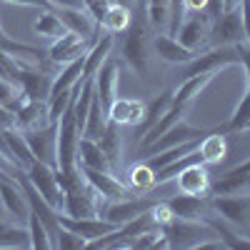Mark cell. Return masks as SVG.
<instances>
[{
  "label": "cell",
  "instance_id": "27",
  "mask_svg": "<svg viewBox=\"0 0 250 250\" xmlns=\"http://www.w3.org/2000/svg\"><path fill=\"white\" fill-rule=\"evenodd\" d=\"M198 153H200V160L205 165H220L228 155V140L223 133H208L205 138H200L198 143Z\"/></svg>",
  "mask_w": 250,
  "mask_h": 250
},
{
  "label": "cell",
  "instance_id": "15",
  "mask_svg": "<svg viewBox=\"0 0 250 250\" xmlns=\"http://www.w3.org/2000/svg\"><path fill=\"white\" fill-rule=\"evenodd\" d=\"M175 188L183 195H198V198H210L213 178L205 163H193L175 178Z\"/></svg>",
  "mask_w": 250,
  "mask_h": 250
},
{
  "label": "cell",
  "instance_id": "10",
  "mask_svg": "<svg viewBox=\"0 0 250 250\" xmlns=\"http://www.w3.org/2000/svg\"><path fill=\"white\" fill-rule=\"evenodd\" d=\"M23 135L30 145V153L35 155V160L58 170V123H48L43 128L23 130Z\"/></svg>",
  "mask_w": 250,
  "mask_h": 250
},
{
  "label": "cell",
  "instance_id": "5",
  "mask_svg": "<svg viewBox=\"0 0 250 250\" xmlns=\"http://www.w3.org/2000/svg\"><path fill=\"white\" fill-rule=\"evenodd\" d=\"M208 133H210V130L198 128V125L188 123V120H180V123H175V125H173V128L165 130L158 140H153L150 145H145V148H138V155H140V160H145V158L158 155V153L168 150V148L183 145V143H188V140H200V138H205Z\"/></svg>",
  "mask_w": 250,
  "mask_h": 250
},
{
  "label": "cell",
  "instance_id": "38",
  "mask_svg": "<svg viewBox=\"0 0 250 250\" xmlns=\"http://www.w3.org/2000/svg\"><path fill=\"white\" fill-rule=\"evenodd\" d=\"M83 60H85V55L62 65V70L53 78V90H50V95H53V93H60V90H68V88L75 85L78 80H83Z\"/></svg>",
  "mask_w": 250,
  "mask_h": 250
},
{
  "label": "cell",
  "instance_id": "13",
  "mask_svg": "<svg viewBox=\"0 0 250 250\" xmlns=\"http://www.w3.org/2000/svg\"><path fill=\"white\" fill-rule=\"evenodd\" d=\"M243 40L245 35H243L240 8L223 10L210 23V45H238Z\"/></svg>",
  "mask_w": 250,
  "mask_h": 250
},
{
  "label": "cell",
  "instance_id": "16",
  "mask_svg": "<svg viewBox=\"0 0 250 250\" xmlns=\"http://www.w3.org/2000/svg\"><path fill=\"white\" fill-rule=\"evenodd\" d=\"M118 73H120V62H118L115 55H110V58L100 65V70L95 73V78H93L95 95L100 98L105 113H108L110 103L118 98V90H120V75H118Z\"/></svg>",
  "mask_w": 250,
  "mask_h": 250
},
{
  "label": "cell",
  "instance_id": "19",
  "mask_svg": "<svg viewBox=\"0 0 250 250\" xmlns=\"http://www.w3.org/2000/svg\"><path fill=\"white\" fill-rule=\"evenodd\" d=\"M55 13H58V18L62 20V25H65L68 30H73V33H78L83 38L93 40V43L100 38V30L103 28L90 18V13L85 8H58Z\"/></svg>",
  "mask_w": 250,
  "mask_h": 250
},
{
  "label": "cell",
  "instance_id": "22",
  "mask_svg": "<svg viewBox=\"0 0 250 250\" xmlns=\"http://www.w3.org/2000/svg\"><path fill=\"white\" fill-rule=\"evenodd\" d=\"M113 48H115V35L113 33H105V35H100L95 40V43L90 45V50L85 53V60H83V80L95 78L100 65L113 55Z\"/></svg>",
  "mask_w": 250,
  "mask_h": 250
},
{
  "label": "cell",
  "instance_id": "21",
  "mask_svg": "<svg viewBox=\"0 0 250 250\" xmlns=\"http://www.w3.org/2000/svg\"><path fill=\"white\" fill-rule=\"evenodd\" d=\"M170 205V210L175 213V218L183 220H205V215L210 213V200L208 198H198V195H173V198H165Z\"/></svg>",
  "mask_w": 250,
  "mask_h": 250
},
{
  "label": "cell",
  "instance_id": "47",
  "mask_svg": "<svg viewBox=\"0 0 250 250\" xmlns=\"http://www.w3.org/2000/svg\"><path fill=\"white\" fill-rule=\"evenodd\" d=\"M53 8H83V0H50Z\"/></svg>",
  "mask_w": 250,
  "mask_h": 250
},
{
  "label": "cell",
  "instance_id": "32",
  "mask_svg": "<svg viewBox=\"0 0 250 250\" xmlns=\"http://www.w3.org/2000/svg\"><path fill=\"white\" fill-rule=\"evenodd\" d=\"M5 140H8V148H10V155L15 160V165L20 170H25L30 168V165L35 163V155L30 153V145L23 135V130H18V128H10L5 130Z\"/></svg>",
  "mask_w": 250,
  "mask_h": 250
},
{
  "label": "cell",
  "instance_id": "7",
  "mask_svg": "<svg viewBox=\"0 0 250 250\" xmlns=\"http://www.w3.org/2000/svg\"><path fill=\"white\" fill-rule=\"evenodd\" d=\"M25 178L28 183L35 188V190L40 193V198H43L53 210H62V198H65V193L60 190L58 185V178H55V168H50V165L35 160L30 168H25Z\"/></svg>",
  "mask_w": 250,
  "mask_h": 250
},
{
  "label": "cell",
  "instance_id": "24",
  "mask_svg": "<svg viewBox=\"0 0 250 250\" xmlns=\"http://www.w3.org/2000/svg\"><path fill=\"white\" fill-rule=\"evenodd\" d=\"M48 103L43 100H28L23 108L15 113V128L18 130H33V128H43L48 125Z\"/></svg>",
  "mask_w": 250,
  "mask_h": 250
},
{
  "label": "cell",
  "instance_id": "42",
  "mask_svg": "<svg viewBox=\"0 0 250 250\" xmlns=\"http://www.w3.org/2000/svg\"><path fill=\"white\" fill-rule=\"evenodd\" d=\"M108 5H110V0H83V8L90 13V18L95 20L98 25L103 23V18H105Z\"/></svg>",
  "mask_w": 250,
  "mask_h": 250
},
{
  "label": "cell",
  "instance_id": "14",
  "mask_svg": "<svg viewBox=\"0 0 250 250\" xmlns=\"http://www.w3.org/2000/svg\"><path fill=\"white\" fill-rule=\"evenodd\" d=\"M90 45H93V40L68 30L65 35L53 40V45L48 48V60L53 62V65H65V62H73V60L83 58L90 50Z\"/></svg>",
  "mask_w": 250,
  "mask_h": 250
},
{
  "label": "cell",
  "instance_id": "20",
  "mask_svg": "<svg viewBox=\"0 0 250 250\" xmlns=\"http://www.w3.org/2000/svg\"><path fill=\"white\" fill-rule=\"evenodd\" d=\"M145 115V103L138 100V98H115L110 103V108H108V120L115 123V125H128V128H135V125H140Z\"/></svg>",
  "mask_w": 250,
  "mask_h": 250
},
{
  "label": "cell",
  "instance_id": "11",
  "mask_svg": "<svg viewBox=\"0 0 250 250\" xmlns=\"http://www.w3.org/2000/svg\"><path fill=\"white\" fill-rule=\"evenodd\" d=\"M83 178L90 183L93 190L105 200V203H113V200H125V198H133V190L128 185H123L113 170H93V168H83L78 165Z\"/></svg>",
  "mask_w": 250,
  "mask_h": 250
},
{
  "label": "cell",
  "instance_id": "9",
  "mask_svg": "<svg viewBox=\"0 0 250 250\" xmlns=\"http://www.w3.org/2000/svg\"><path fill=\"white\" fill-rule=\"evenodd\" d=\"M20 60V75H18V85L30 100H48L50 98V90H53V73H48L43 65H33V62Z\"/></svg>",
  "mask_w": 250,
  "mask_h": 250
},
{
  "label": "cell",
  "instance_id": "34",
  "mask_svg": "<svg viewBox=\"0 0 250 250\" xmlns=\"http://www.w3.org/2000/svg\"><path fill=\"white\" fill-rule=\"evenodd\" d=\"M133 23V10L130 8H123L118 3H110L108 10H105V18H103V23L100 28L105 30V33H113V35H120L130 28Z\"/></svg>",
  "mask_w": 250,
  "mask_h": 250
},
{
  "label": "cell",
  "instance_id": "17",
  "mask_svg": "<svg viewBox=\"0 0 250 250\" xmlns=\"http://www.w3.org/2000/svg\"><path fill=\"white\" fill-rule=\"evenodd\" d=\"M58 218H60V225L62 228H68L70 233L85 238L88 243L90 240H98L103 235H108L110 230H115V228H120V225H115V223H110L105 218H100V215H95V218H70V215H62L60 213Z\"/></svg>",
  "mask_w": 250,
  "mask_h": 250
},
{
  "label": "cell",
  "instance_id": "51",
  "mask_svg": "<svg viewBox=\"0 0 250 250\" xmlns=\"http://www.w3.org/2000/svg\"><path fill=\"white\" fill-rule=\"evenodd\" d=\"M0 35H5V30H3V25H0Z\"/></svg>",
  "mask_w": 250,
  "mask_h": 250
},
{
  "label": "cell",
  "instance_id": "1",
  "mask_svg": "<svg viewBox=\"0 0 250 250\" xmlns=\"http://www.w3.org/2000/svg\"><path fill=\"white\" fill-rule=\"evenodd\" d=\"M230 65H240V55H238V45H210L200 53L193 55V60H188L185 65H180V75L193 78L200 73H220Z\"/></svg>",
  "mask_w": 250,
  "mask_h": 250
},
{
  "label": "cell",
  "instance_id": "49",
  "mask_svg": "<svg viewBox=\"0 0 250 250\" xmlns=\"http://www.w3.org/2000/svg\"><path fill=\"white\" fill-rule=\"evenodd\" d=\"M243 0H223V10H233V8H240Z\"/></svg>",
  "mask_w": 250,
  "mask_h": 250
},
{
  "label": "cell",
  "instance_id": "26",
  "mask_svg": "<svg viewBox=\"0 0 250 250\" xmlns=\"http://www.w3.org/2000/svg\"><path fill=\"white\" fill-rule=\"evenodd\" d=\"M143 10L148 25L155 33H168L173 20V0H143Z\"/></svg>",
  "mask_w": 250,
  "mask_h": 250
},
{
  "label": "cell",
  "instance_id": "31",
  "mask_svg": "<svg viewBox=\"0 0 250 250\" xmlns=\"http://www.w3.org/2000/svg\"><path fill=\"white\" fill-rule=\"evenodd\" d=\"M108 113L103 108V103L98 95H93V103H90V110H88V118H85V125H83V135L80 138H88V140H100L103 133L108 128Z\"/></svg>",
  "mask_w": 250,
  "mask_h": 250
},
{
  "label": "cell",
  "instance_id": "6",
  "mask_svg": "<svg viewBox=\"0 0 250 250\" xmlns=\"http://www.w3.org/2000/svg\"><path fill=\"white\" fill-rule=\"evenodd\" d=\"M210 213L223 218L225 223H230L240 230L250 228V193L240 195H210Z\"/></svg>",
  "mask_w": 250,
  "mask_h": 250
},
{
  "label": "cell",
  "instance_id": "43",
  "mask_svg": "<svg viewBox=\"0 0 250 250\" xmlns=\"http://www.w3.org/2000/svg\"><path fill=\"white\" fill-rule=\"evenodd\" d=\"M20 93H23V90H20V85H15V83L0 78V105H3V108H8Z\"/></svg>",
  "mask_w": 250,
  "mask_h": 250
},
{
  "label": "cell",
  "instance_id": "50",
  "mask_svg": "<svg viewBox=\"0 0 250 250\" xmlns=\"http://www.w3.org/2000/svg\"><path fill=\"white\" fill-rule=\"evenodd\" d=\"M8 225H10V223H5V220H0V233H3V230H5Z\"/></svg>",
  "mask_w": 250,
  "mask_h": 250
},
{
  "label": "cell",
  "instance_id": "30",
  "mask_svg": "<svg viewBox=\"0 0 250 250\" xmlns=\"http://www.w3.org/2000/svg\"><path fill=\"white\" fill-rule=\"evenodd\" d=\"M78 165L93 168V170H110L108 155L100 150L98 140H88V138H80L78 143Z\"/></svg>",
  "mask_w": 250,
  "mask_h": 250
},
{
  "label": "cell",
  "instance_id": "37",
  "mask_svg": "<svg viewBox=\"0 0 250 250\" xmlns=\"http://www.w3.org/2000/svg\"><path fill=\"white\" fill-rule=\"evenodd\" d=\"M33 30H35L40 38H48V40H55V38H60V35L68 33V28L62 25V20L58 18L55 10H43V13H40L38 20L33 23Z\"/></svg>",
  "mask_w": 250,
  "mask_h": 250
},
{
  "label": "cell",
  "instance_id": "8",
  "mask_svg": "<svg viewBox=\"0 0 250 250\" xmlns=\"http://www.w3.org/2000/svg\"><path fill=\"white\" fill-rule=\"evenodd\" d=\"M210 23H213V20H210V15H208L205 10L190 13V15H185V20L180 23L175 38L188 50L200 53L205 48H210Z\"/></svg>",
  "mask_w": 250,
  "mask_h": 250
},
{
  "label": "cell",
  "instance_id": "44",
  "mask_svg": "<svg viewBox=\"0 0 250 250\" xmlns=\"http://www.w3.org/2000/svg\"><path fill=\"white\" fill-rule=\"evenodd\" d=\"M0 3H10V5H28L38 10H55L50 0H0Z\"/></svg>",
  "mask_w": 250,
  "mask_h": 250
},
{
  "label": "cell",
  "instance_id": "33",
  "mask_svg": "<svg viewBox=\"0 0 250 250\" xmlns=\"http://www.w3.org/2000/svg\"><path fill=\"white\" fill-rule=\"evenodd\" d=\"M128 188L133 193H150L155 188V170L145 160H138L128 168Z\"/></svg>",
  "mask_w": 250,
  "mask_h": 250
},
{
  "label": "cell",
  "instance_id": "23",
  "mask_svg": "<svg viewBox=\"0 0 250 250\" xmlns=\"http://www.w3.org/2000/svg\"><path fill=\"white\" fill-rule=\"evenodd\" d=\"M0 203H3V208L13 218H20V215L28 218L30 205H28L25 190H23V185H20L18 178H5L0 183Z\"/></svg>",
  "mask_w": 250,
  "mask_h": 250
},
{
  "label": "cell",
  "instance_id": "35",
  "mask_svg": "<svg viewBox=\"0 0 250 250\" xmlns=\"http://www.w3.org/2000/svg\"><path fill=\"white\" fill-rule=\"evenodd\" d=\"M120 125H115V123H108V128H105V133H103V138L98 140V145H100V150L108 155V163H110V170L115 173V168L120 165V155H123V140H120Z\"/></svg>",
  "mask_w": 250,
  "mask_h": 250
},
{
  "label": "cell",
  "instance_id": "2",
  "mask_svg": "<svg viewBox=\"0 0 250 250\" xmlns=\"http://www.w3.org/2000/svg\"><path fill=\"white\" fill-rule=\"evenodd\" d=\"M120 58L125 65H130L140 78L148 75V62H150V35L145 33V25L130 23V28L123 33L120 43Z\"/></svg>",
  "mask_w": 250,
  "mask_h": 250
},
{
  "label": "cell",
  "instance_id": "4",
  "mask_svg": "<svg viewBox=\"0 0 250 250\" xmlns=\"http://www.w3.org/2000/svg\"><path fill=\"white\" fill-rule=\"evenodd\" d=\"M80 130L75 123V100L58 120V170H73L78 165Z\"/></svg>",
  "mask_w": 250,
  "mask_h": 250
},
{
  "label": "cell",
  "instance_id": "28",
  "mask_svg": "<svg viewBox=\"0 0 250 250\" xmlns=\"http://www.w3.org/2000/svg\"><path fill=\"white\" fill-rule=\"evenodd\" d=\"M170 105H173V90H165L160 95H153L150 103H145V115H143V120L138 125V138H143L145 133H148Z\"/></svg>",
  "mask_w": 250,
  "mask_h": 250
},
{
  "label": "cell",
  "instance_id": "36",
  "mask_svg": "<svg viewBox=\"0 0 250 250\" xmlns=\"http://www.w3.org/2000/svg\"><path fill=\"white\" fill-rule=\"evenodd\" d=\"M245 130H250V95L248 93L240 98V103L235 105L230 120H228L223 128H218V133L228 135V133H245Z\"/></svg>",
  "mask_w": 250,
  "mask_h": 250
},
{
  "label": "cell",
  "instance_id": "12",
  "mask_svg": "<svg viewBox=\"0 0 250 250\" xmlns=\"http://www.w3.org/2000/svg\"><path fill=\"white\" fill-rule=\"evenodd\" d=\"M158 198H148V195H133V198H125V200H113V203H105L100 208V218H105L115 225H123L143 213H148L153 203Z\"/></svg>",
  "mask_w": 250,
  "mask_h": 250
},
{
  "label": "cell",
  "instance_id": "25",
  "mask_svg": "<svg viewBox=\"0 0 250 250\" xmlns=\"http://www.w3.org/2000/svg\"><path fill=\"white\" fill-rule=\"evenodd\" d=\"M215 75L218 73H200V75H193V78H185L173 90V103L175 105H193V100L215 80Z\"/></svg>",
  "mask_w": 250,
  "mask_h": 250
},
{
  "label": "cell",
  "instance_id": "45",
  "mask_svg": "<svg viewBox=\"0 0 250 250\" xmlns=\"http://www.w3.org/2000/svg\"><path fill=\"white\" fill-rule=\"evenodd\" d=\"M205 5H208V0H183V13L185 15L200 13V10H205Z\"/></svg>",
  "mask_w": 250,
  "mask_h": 250
},
{
  "label": "cell",
  "instance_id": "48",
  "mask_svg": "<svg viewBox=\"0 0 250 250\" xmlns=\"http://www.w3.org/2000/svg\"><path fill=\"white\" fill-rule=\"evenodd\" d=\"M110 3H118V5H123V8H130V10H133L140 0H110Z\"/></svg>",
  "mask_w": 250,
  "mask_h": 250
},
{
  "label": "cell",
  "instance_id": "29",
  "mask_svg": "<svg viewBox=\"0 0 250 250\" xmlns=\"http://www.w3.org/2000/svg\"><path fill=\"white\" fill-rule=\"evenodd\" d=\"M188 108H190V105H175V103H173V105H170L168 110H165V113L160 115V120H158V123L153 125V128H150L148 133H145V135L140 138V145H138V148H145V145H150L153 140H158V138H160L165 130H168V128H173L175 123L185 120Z\"/></svg>",
  "mask_w": 250,
  "mask_h": 250
},
{
  "label": "cell",
  "instance_id": "46",
  "mask_svg": "<svg viewBox=\"0 0 250 250\" xmlns=\"http://www.w3.org/2000/svg\"><path fill=\"white\" fill-rule=\"evenodd\" d=\"M0 128H3V130L15 128V113H10V110L3 108V105H0Z\"/></svg>",
  "mask_w": 250,
  "mask_h": 250
},
{
  "label": "cell",
  "instance_id": "18",
  "mask_svg": "<svg viewBox=\"0 0 250 250\" xmlns=\"http://www.w3.org/2000/svg\"><path fill=\"white\" fill-rule=\"evenodd\" d=\"M150 50L163 62H170V65H185V62L193 60V55H195L193 50H188L175 35H168V33H153Z\"/></svg>",
  "mask_w": 250,
  "mask_h": 250
},
{
  "label": "cell",
  "instance_id": "41",
  "mask_svg": "<svg viewBox=\"0 0 250 250\" xmlns=\"http://www.w3.org/2000/svg\"><path fill=\"white\" fill-rule=\"evenodd\" d=\"M55 248H60V250H83V248H88V240L75 235V233H70L68 228L60 225V233L55 238Z\"/></svg>",
  "mask_w": 250,
  "mask_h": 250
},
{
  "label": "cell",
  "instance_id": "39",
  "mask_svg": "<svg viewBox=\"0 0 250 250\" xmlns=\"http://www.w3.org/2000/svg\"><path fill=\"white\" fill-rule=\"evenodd\" d=\"M28 230H30V248L33 250H50L53 248L48 228L40 223V218L33 210H28Z\"/></svg>",
  "mask_w": 250,
  "mask_h": 250
},
{
  "label": "cell",
  "instance_id": "3",
  "mask_svg": "<svg viewBox=\"0 0 250 250\" xmlns=\"http://www.w3.org/2000/svg\"><path fill=\"white\" fill-rule=\"evenodd\" d=\"M163 235L168 248H183V250H195L205 238H213V228L205 220H183L175 218L168 225H163Z\"/></svg>",
  "mask_w": 250,
  "mask_h": 250
},
{
  "label": "cell",
  "instance_id": "40",
  "mask_svg": "<svg viewBox=\"0 0 250 250\" xmlns=\"http://www.w3.org/2000/svg\"><path fill=\"white\" fill-rule=\"evenodd\" d=\"M0 248H30V230L28 228L8 225L0 233Z\"/></svg>",
  "mask_w": 250,
  "mask_h": 250
}]
</instances>
